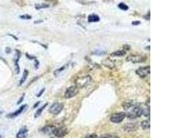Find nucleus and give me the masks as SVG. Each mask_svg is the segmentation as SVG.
<instances>
[{"mask_svg":"<svg viewBox=\"0 0 185 138\" xmlns=\"http://www.w3.org/2000/svg\"><path fill=\"white\" fill-rule=\"evenodd\" d=\"M143 111H144V109L139 104H135L134 106L130 109L129 112H128L126 114L128 118L133 119L141 117L143 115Z\"/></svg>","mask_w":185,"mask_h":138,"instance_id":"1","label":"nucleus"},{"mask_svg":"<svg viewBox=\"0 0 185 138\" xmlns=\"http://www.w3.org/2000/svg\"><path fill=\"white\" fill-rule=\"evenodd\" d=\"M91 82H92V78L90 75H84L76 80L75 86H76L78 88H83L87 86L88 84H90Z\"/></svg>","mask_w":185,"mask_h":138,"instance_id":"2","label":"nucleus"},{"mask_svg":"<svg viewBox=\"0 0 185 138\" xmlns=\"http://www.w3.org/2000/svg\"><path fill=\"white\" fill-rule=\"evenodd\" d=\"M126 114L124 112H119V113H116L112 115L110 117V121L112 123L119 124L121 123V121H124V119L126 118Z\"/></svg>","mask_w":185,"mask_h":138,"instance_id":"3","label":"nucleus"},{"mask_svg":"<svg viewBox=\"0 0 185 138\" xmlns=\"http://www.w3.org/2000/svg\"><path fill=\"white\" fill-rule=\"evenodd\" d=\"M78 93V88L76 86H71L70 87H69L66 90L65 94H64V97L65 99H70L72 97H75L76 95Z\"/></svg>","mask_w":185,"mask_h":138,"instance_id":"4","label":"nucleus"},{"mask_svg":"<svg viewBox=\"0 0 185 138\" xmlns=\"http://www.w3.org/2000/svg\"><path fill=\"white\" fill-rule=\"evenodd\" d=\"M146 57L144 56L139 55H130L126 58L128 62H132L133 64L142 63L146 60Z\"/></svg>","mask_w":185,"mask_h":138,"instance_id":"5","label":"nucleus"},{"mask_svg":"<svg viewBox=\"0 0 185 138\" xmlns=\"http://www.w3.org/2000/svg\"><path fill=\"white\" fill-rule=\"evenodd\" d=\"M64 105L59 102H56L51 106L49 108V112L53 115H57L59 113H60L61 111L63 110Z\"/></svg>","mask_w":185,"mask_h":138,"instance_id":"6","label":"nucleus"},{"mask_svg":"<svg viewBox=\"0 0 185 138\" xmlns=\"http://www.w3.org/2000/svg\"><path fill=\"white\" fill-rule=\"evenodd\" d=\"M68 132V128H66V127H63V126L59 127V128H56H56L54 129L53 135L56 136V137L63 138L67 135Z\"/></svg>","mask_w":185,"mask_h":138,"instance_id":"7","label":"nucleus"},{"mask_svg":"<svg viewBox=\"0 0 185 138\" xmlns=\"http://www.w3.org/2000/svg\"><path fill=\"white\" fill-rule=\"evenodd\" d=\"M150 72H151V67L149 66L140 67L136 70L137 75H139L141 78H146V76H148L150 74Z\"/></svg>","mask_w":185,"mask_h":138,"instance_id":"8","label":"nucleus"},{"mask_svg":"<svg viewBox=\"0 0 185 138\" xmlns=\"http://www.w3.org/2000/svg\"><path fill=\"white\" fill-rule=\"evenodd\" d=\"M27 106V104L22 105V106H21L19 109H17V111H15V112H13L12 113L8 114L7 115V117H9V118H14V117H17L18 115H20V114L22 113V112L24 111V110L26 109V107Z\"/></svg>","mask_w":185,"mask_h":138,"instance_id":"9","label":"nucleus"},{"mask_svg":"<svg viewBox=\"0 0 185 138\" xmlns=\"http://www.w3.org/2000/svg\"><path fill=\"white\" fill-rule=\"evenodd\" d=\"M139 126L137 124L135 123H128L126 124L124 126V131H128V132H131V131H134L137 130Z\"/></svg>","mask_w":185,"mask_h":138,"instance_id":"10","label":"nucleus"},{"mask_svg":"<svg viewBox=\"0 0 185 138\" xmlns=\"http://www.w3.org/2000/svg\"><path fill=\"white\" fill-rule=\"evenodd\" d=\"M28 132L29 130L26 126H23L20 128L18 133L16 134V137L17 138H26L28 135Z\"/></svg>","mask_w":185,"mask_h":138,"instance_id":"11","label":"nucleus"},{"mask_svg":"<svg viewBox=\"0 0 185 138\" xmlns=\"http://www.w3.org/2000/svg\"><path fill=\"white\" fill-rule=\"evenodd\" d=\"M136 102H134L133 100H126L122 103V106L125 111H129L130 109L134 106Z\"/></svg>","mask_w":185,"mask_h":138,"instance_id":"12","label":"nucleus"},{"mask_svg":"<svg viewBox=\"0 0 185 138\" xmlns=\"http://www.w3.org/2000/svg\"><path fill=\"white\" fill-rule=\"evenodd\" d=\"M56 128V127L54 126H51V125H49V126H46L45 127L42 129V131L46 135H51L54 133V129Z\"/></svg>","mask_w":185,"mask_h":138,"instance_id":"13","label":"nucleus"},{"mask_svg":"<svg viewBox=\"0 0 185 138\" xmlns=\"http://www.w3.org/2000/svg\"><path fill=\"white\" fill-rule=\"evenodd\" d=\"M16 55L17 57H15V70H16V73L19 74L20 72V66H19V60L20 58V53L18 51H16Z\"/></svg>","mask_w":185,"mask_h":138,"instance_id":"14","label":"nucleus"},{"mask_svg":"<svg viewBox=\"0 0 185 138\" xmlns=\"http://www.w3.org/2000/svg\"><path fill=\"white\" fill-rule=\"evenodd\" d=\"M88 20L89 22H98L100 20V17L96 14H91L88 16Z\"/></svg>","mask_w":185,"mask_h":138,"instance_id":"15","label":"nucleus"},{"mask_svg":"<svg viewBox=\"0 0 185 138\" xmlns=\"http://www.w3.org/2000/svg\"><path fill=\"white\" fill-rule=\"evenodd\" d=\"M47 105H48V103H46V104H44L42 106H41L40 108H39V109L37 110V111L35 112V113L34 115L35 118H38V117H40L42 113V111H44V109L47 106Z\"/></svg>","mask_w":185,"mask_h":138,"instance_id":"16","label":"nucleus"},{"mask_svg":"<svg viewBox=\"0 0 185 138\" xmlns=\"http://www.w3.org/2000/svg\"><path fill=\"white\" fill-rule=\"evenodd\" d=\"M126 55V52L124 50H121V51H117L113 52L110 54V55L113 57H123Z\"/></svg>","mask_w":185,"mask_h":138,"instance_id":"17","label":"nucleus"},{"mask_svg":"<svg viewBox=\"0 0 185 138\" xmlns=\"http://www.w3.org/2000/svg\"><path fill=\"white\" fill-rule=\"evenodd\" d=\"M28 75H29V71L25 69V70H24V72H23V75H22V78H21V80H20V84H19L20 86L26 82V80H27V78H28Z\"/></svg>","mask_w":185,"mask_h":138,"instance_id":"18","label":"nucleus"},{"mask_svg":"<svg viewBox=\"0 0 185 138\" xmlns=\"http://www.w3.org/2000/svg\"><path fill=\"white\" fill-rule=\"evenodd\" d=\"M49 7V4H46V3H40V4H37L35 6V8L36 10H40V9H43V8H46Z\"/></svg>","mask_w":185,"mask_h":138,"instance_id":"19","label":"nucleus"},{"mask_svg":"<svg viewBox=\"0 0 185 138\" xmlns=\"http://www.w3.org/2000/svg\"><path fill=\"white\" fill-rule=\"evenodd\" d=\"M141 126L142 129H144V130L149 129L150 128V121H149V120H144V121H141Z\"/></svg>","mask_w":185,"mask_h":138,"instance_id":"20","label":"nucleus"},{"mask_svg":"<svg viewBox=\"0 0 185 138\" xmlns=\"http://www.w3.org/2000/svg\"><path fill=\"white\" fill-rule=\"evenodd\" d=\"M118 8L122 10H128L129 9L128 6L126 5V4L124 2H121L120 4H118Z\"/></svg>","mask_w":185,"mask_h":138,"instance_id":"21","label":"nucleus"},{"mask_svg":"<svg viewBox=\"0 0 185 138\" xmlns=\"http://www.w3.org/2000/svg\"><path fill=\"white\" fill-rule=\"evenodd\" d=\"M100 138H119V136H117L115 134H111V133H108V134H104L103 135L101 136Z\"/></svg>","mask_w":185,"mask_h":138,"instance_id":"22","label":"nucleus"},{"mask_svg":"<svg viewBox=\"0 0 185 138\" xmlns=\"http://www.w3.org/2000/svg\"><path fill=\"white\" fill-rule=\"evenodd\" d=\"M20 18H21L22 20H31L32 18V17L31 15H28V14H24V15H20Z\"/></svg>","mask_w":185,"mask_h":138,"instance_id":"23","label":"nucleus"},{"mask_svg":"<svg viewBox=\"0 0 185 138\" xmlns=\"http://www.w3.org/2000/svg\"><path fill=\"white\" fill-rule=\"evenodd\" d=\"M65 66H63V67H61L60 68H59V69H57V70H55V71H54V75H55V76L58 75L63 70H65Z\"/></svg>","mask_w":185,"mask_h":138,"instance_id":"24","label":"nucleus"},{"mask_svg":"<svg viewBox=\"0 0 185 138\" xmlns=\"http://www.w3.org/2000/svg\"><path fill=\"white\" fill-rule=\"evenodd\" d=\"M84 138H98V135L95 133H93V134H90V135H88L85 136Z\"/></svg>","mask_w":185,"mask_h":138,"instance_id":"25","label":"nucleus"},{"mask_svg":"<svg viewBox=\"0 0 185 138\" xmlns=\"http://www.w3.org/2000/svg\"><path fill=\"white\" fill-rule=\"evenodd\" d=\"M24 96H25V94H23V95H22V97H20V99L18 100V102H17V104H20L22 102V101L24 100Z\"/></svg>","mask_w":185,"mask_h":138,"instance_id":"26","label":"nucleus"},{"mask_svg":"<svg viewBox=\"0 0 185 138\" xmlns=\"http://www.w3.org/2000/svg\"><path fill=\"white\" fill-rule=\"evenodd\" d=\"M44 90H45V88H42V89L40 91L39 93H38V94L37 95V97H40V96H41L43 94V93L44 92Z\"/></svg>","mask_w":185,"mask_h":138,"instance_id":"27","label":"nucleus"},{"mask_svg":"<svg viewBox=\"0 0 185 138\" xmlns=\"http://www.w3.org/2000/svg\"><path fill=\"white\" fill-rule=\"evenodd\" d=\"M140 24H141V22H139V21H134V22H132V24L134 25V26H137Z\"/></svg>","mask_w":185,"mask_h":138,"instance_id":"28","label":"nucleus"},{"mask_svg":"<svg viewBox=\"0 0 185 138\" xmlns=\"http://www.w3.org/2000/svg\"><path fill=\"white\" fill-rule=\"evenodd\" d=\"M124 51H129L130 49V46L129 45H124Z\"/></svg>","mask_w":185,"mask_h":138,"instance_id":"29","label":"nucleus"},{"mask_svg":"<svg viewBox=\"0 0 185 138\" xmlns=\"http://www.w3.org/2000/svg\"><path fill=\"white\" fill-rule=\"evenodd\" d=\"M144 18H146V20H150V11H149V12H148L147 15L144 16Z\"/></svg>","mask_w":185,"mask_h":138,"instance_id":"30","label":"nucleus"},{"mask_svg":"<svg viewBox=\"0 0 185 138\" xmlns=\"http://www.w3.org/2000/svg\"><path fill=\"white\" fill-rule=\"evenodd\" d=\"M10 51H11V50H10V49L9 47H7V48L6 49V52L7 53H10Z\"/></svg>","mask_w":185,"mask_h":138,"instance_id":"31","label":"nucleus"},{"mask_svg":"<svg viewBox=\"0 0 185 138\" xmlns=\"http://www.w3.org/2000/svg\"><path fill=\"white\" fill-rule=\"evenodd\" d=\"M40 103V102H37L36 104H35L34 106H33V109H35V108H37V106H38L39 105Z\"/></svg>","mask_w":185,"mask_h":138,"instance_id":"32","label":"nucleus"},{"mask_svg":"<svg viewBox=\"0 0 185 138\" xmlns=\"http://www.w3.org/2000/svg\"><path fill=\"white\" fill-rule=\"evenodd\" d=\"M10 35V37H13V38H15V39H16V40H17V37H15L13 35Z\"/></svg>","mask_w":185,"mask_h":138,"instance_id":"33","label":"nucleus"},{"mask_svg":"<svg viewBox=\"0 0 185 138\" xmlns=\"http://www.w3.org/2000/svg\"><path fill=\"white\" fill-rule=\"evenodd\" d=\"M40 22H42V20H40V21H36V22H35L34 23L35 24H38V23H40Z\"/></svg>","mask_w":185,"mask_h":138,"instance_id":"34","label":"nucleus"},{"mask_svg":"<svg viewBox=\"0 0 185 138\" xmlns=\"http://www.w3.org/2000/svg\"><path fill=\"white\" fill-rule=\"evenodd\" d=\"M0 138H2V136H1V135H0Z\"/></svg>","mask_w":185,"mask_h":138,"instance_id":"35","label":"nucleus"}]
</instances>
